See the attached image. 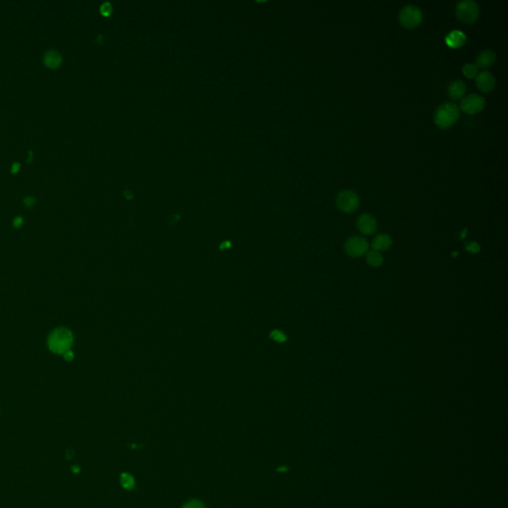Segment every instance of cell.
I'll return each instance as SVG.
<instances>
[{
	"mask_svg": "<svg viewBox=\"0 0 508 508\" xmlns=\"http://www.w3.org/2000/svg\"><path fill=\"white\" fill-rule=\"evenodd\" d=\"M73 334L67 328H58L50 334L48 346L50 350L57 355H64L71 350L73 344Z\"/></svg>",
	"mask_w": 508,
	"mask_h": 508,
	"instance_id": "6da1fadb",
	"label": "cell"
},
{
	"mask_svg": "<svg viewBox=\"0 0 508 508\" xmlns=\"http://www.w3.org/2000/svg\"><path fill=\"white\" fill-rule=\"evenodd\" d=\"M459 117V106L453 102H445L437 107L434 120L437 126L442 129H448L458 121Z\"/></svg>",
	"mask_w": 508,
	"mask_h": 508,
	"instance_id": "7a4b0ae2",
	"label": "cell"
},
{
	"mask_svg": "<svg viewBox=\"0 0 508 508\" xmlns=\"http://www.w3.org/2000/svg\"><path fill=\"white\" fill-rule=\"evenodd\" d=\"M458 19L466 24H473L479 16V6L474 0L459 1L456 7Z\"/></svg>",
	"mask_w": 508,
	"mask_h": 508,
	"instance_id": "3957f363",
	"label": "cell"
},
{
	"mask_svg": "<svg viewBox=\"0 0 508 508\" xmlns=\"http://www.w3.org/2000/svg\"><path fill=\"white\" fill-rule=\"evenodd\" d=\"M423 14L421 9L416 5L404 6L399 13L401 25L407 29H413L422 22Z\"/></svg>",
	"mask_w": 508,
	"mask_h": 508,
	"instance_id": "277c9868",
	"label": "cell"
},
{
	"mask_svg": "<svg viewBox=\"0 0 508 508\" xmlns=\"http://www.w3.org/2000/svg\"><path fill=\"white\" fill-rule=\"evenodd\" d=\"M337 206L343 213H354L360 206V197L354 191L344 190L337 197Z\"/></svg>",
	"mask_w": 508,
	"mask_h": 508,
	"instance_id": "5b68a950",
	"label": "cell"
},
{
	"mask_svg": "<svg viewBox=\"0 0 508 508\" xmlns=\"http://www.w3.org/2000/svg\"><path fill=\"white\" fill-rule=\"evenodd\" d=\"M484 105H485V99L483 97L477 94H471L461 99L459 108H460L461 112H463L465 114L475 115L480 113L484 108Z\"/></svg>",
	"mask_w": 508,
	"mask_h": 508,
	"instance_id": "8992f818",
	"label": "cell"
},
{
	"mask_svg": "<svg viewBox=\"0 0 508 508\" xmlns=\"http://www.w3.org/2000/svg\"><path fill=\"white\" fill-rule=\"evenodd\" d=\"M368 250V242L361 236H352L345 242V251L351 257H360Z\"/></svg>",
	"mask_w": 508,
	"mask_h": 508,
	"instance_id": "52a82bcc",
	"label": "cell"
},
{
	"mask_svg": "<svg viewBox=\"0 0 508 508\" xmlns=\"http://www.w3.org/2000/svg\"><path fill=\"white\" fill-rule=\"evenodd\" d=\"M495 78L491 72L489 71H481L478 72L477 76L475 77V84L479 91L482 93H490L495 86Z\"/></svg>",
	"mask_w": 508,
	"mask_h": 508,
	"instance_id": "ba28073f",
	"label": "cell"
},
{
	"mask_svg": "<svg viewBox=\"0 0 508 508\" xmlns=\"http://www.w3.org/2000/svg\"><path fill=\"white\" fill-rule=\"evenodd\" d=\"M357 227L361 233L370 235L377 231V223L376 218L369 213H362L358 218Z\"/></svg>",
	"mask_w": 508,
	"mask_h": 508,
	"instance_id": "9c48e42d",
	"label": "cell"
},
{
	"mask_svg": "<svg viewBox=\"0 0 508 508\" xmlns=\"http://www.w3.org/2000/svg\"><path fill=\"white\" fill-rule=\"evenodd\" d=\"M495 61H496V54L492 50H483L477 55L475 59V65L477 67V69L484 70L493 66Z\"/></svg>",
	"mask_w": 508,
	"mask_h": 508,
	"instance_id": "30bf717a",
	"label": "cell"
},
{
	"mask_svg": "<svg viewBox=\"0 0 508 508\" xmlns=\"http://www.w3.org/2000/svg\"><path fill=\"white\" fill-rule=\"evenodd\" d=\"M446 44L452 49H459L462 47L467 41V36L460 30H453L445 38Z\"/></svg>",
	"mask_w": 508,
	"mask_h": 508,
	"instance_id": "8fae6325",
	"label": "cell"
},
{
	"mask_svg": "<svg viewBox=\"0 0 508 508\" xmlns=\"http://www.w3.org/2000/svg\"><path fill=\"white\" fill-rule=\"evenodd\" d=\"M448 93L450 98L453 100H459L465 97L467 93V85L461 80H455L450 83Z\"/></svg>",
	"mask_w": 508,
	"mask_h": 508,
	"instance_id": "7c38bea8",
	"label": "cell"
},
{
	"mask_svg": "<svg viewBox=\"0 0 508 508\" xmlns=\"http://www.w3.org/2000/svg\"><path fill=\"white\" fill-rule=\"evenodd\" d=\"M392 246V239L388 234H379L374 238L371 247L376 251H385Z\"/></svg>",
	"mask_w": 508,
	"mask_h": 508,
	"instance_id": "4fadbf2b",
	"label": "cell"
},
{
	"mask_svg": "<svg viewBox=\"0 0 508 508\" xmlns=\"http://www.w3.org/2000/svg\"><path fill=\"white\" fill-rule=\"evenodd\" d=\"M44 63L51 69H56L61 65L62 57L57 51H50L44 56Z\"/></svg>",
	"mask_w": 508,
	"mask_h": 508,
	"instance_id": "5bb4252c",
	"label": "cell"
},
{
	"mask_svg": "<svg viewBox=\"0 0 508 508\" xmlns=\"http://www.w3.org/2000/svg\"><path fill=\"white\" fill-rule=\"evenodd\" d=\"M366 261L372 267H379L383 263V257L378 251L372 250L367 253Z\"/></svg>",
	"mask_w": 508,
	"mask_h": 508,
	"instance_id": "9a60e30c",
	"label": "cell"
},
{
	"mask_svg": "<svg viewBox=\"0 0 508 508\" xmlns=\"http://www.w3.org/2000/svg\"><path fill=\"white\" fill-rule=\"evenodd\" d=\"M462 74L465 75V77H467L469 79H474L478 74V69L475 64L468 63L462 67Z\"/></svg>",
	"mask_w": 508,
	"mask_h": 508,
	"instance_id": "2e32d148",
	"label": "cell"
},
{
	"mask_svg": "<svg viewBox=\"0 0 508 508\" xmlns=\"http://www.w3.org/2000/svg\"><path fill=\"white\" fill-rule=\"evenodd\" d=\"M121 483H122V487L126 490H130L133 487H134V479L132 477L131 475H127V474H124L121 476Z\"/></svg>",
	"mask_w": 508,
	"mask_h": 508,
	"instance_id": "e0dca14e",
	"label": "cell"
},
{
	"mask_svg": "<svg viewBox=\"0 0 508 508\" xmlns=\"http://www.w3.org/2000/svg\"><path fill=\"white\" fill-rule=\"evenodd\" d=\"M270 338H271L272 340L276 341V342H279V343H283V342H285V341L287 340L286 336H285L282 332L277 330V329H276V330H273V332L271 333Z\"/></svg>",
	"mask_w": 508,
	"mask_h": 508,
	"instance_id": "ac0fdd59",
	"label": "cell"
},
{
	"mask_svg": "<svg viewBox=\"0 0 508 508\" xmlns=\"http://www.w3.org/2000/svg\"><path fill=\"white\" fill-rule=\"evenodd\" d=\"M112 12H113V7H112L111 3L105 2V3H103V4L101 5V7H100V13H101L103 16H109V15L112 14Z\"/></svg>",
	"mask_w": 508,
	"mask_h": 508,
	"instance_id": "d6986e66",
	"label": "cell"
},
{
	"mask_svg": "<svg viewBox=\"0 0 508 508\" xmlns=\"http://www.w3.org/2000/svg\"><path fill=\"white\" fill-rule=\"evenodd\" d=\"M467 250L470 251V252H472V253H477L480 250V247H479V246L476 242H470L467 246Z\"/></svg>",
	"mask_w": 508,
	"mask_h": 508,
	"instance_id": "ffe728a7",
	"label": "cell"
},
{
	"mask_svg": "<svg viewBox=\"0 0 508 508\" xmlns=\"http://www.w3.org/2000/svg\"><path fill=\"white\" fill-rule=\"evenodd\" d=\"M183 508H205V507H204V505H203V504H202L201 502H198V501H195V500H194V501H191V502H189V503H187V504H186V505H185V506H184V507Z\"/></svg>",
	"mask_w": 508,
	"mask_h": 508,
	"instance_id": "44dd1931",
	"label": "cell"
},
{
	"mask_svg": "<svg viewBox=\"0 0 508 508\" xmlns=\"http://www.w3.org/2000/svg\"><path fill=\"white\" fill-rule=\"evenodd\" d=\"M24 204H25L28 208H30V207H32L34 204H35V200H34L33 197H26V198L24 200Z\"/></svg>",
	"mask_w": 508,
	"mask_h": 508,
	"instance_id": "7402d4cb",
	"label": "cell"
},
{
	"mask_svg": "<svg viewBox=\"0 0 508 508\" xmlns=\"http://www.w3.org/2000/svg\"><path fill=\"white\" fill-rule=\"evenodd\" d=\"M22 224H23V219H22V217H20V216L16 217V218L14 219V223H13V225H14V227H15V228H20V227L22 226Z\"/></svg>",
	"mask_w": 508,
	"mask_h": 508,
	"instance_id": "603a6c76",
	"label": "cell"
},
{
	"mask_svg": "<svg viewBox=\"0 0 508 508\" xmlns=\"http://www.w3.org/2000/svg\"><path fill=\"white\" fill-rule=\"evenodd\" d=\"M63 356H64V359H65V360H66V361H72V360L74 359V355H73V351H71V350H69V351H67L66 354H64Z\"/></svg>",
	"mask_w": 508,
	"mask_h": 508,
	"instance_id": "cb8c5ba5",
	"label": "cell"
},
{
	"mask_svg": "<svg viewBox=\"0 0 508 508\" xmlns=\"http://www.w3.org/2000/svg\"><path fill=\"white\" fill-rule=\"evenodd\" d=\"M19 168H20V164H19V163H15V164H13V166H12V170H11V172H12L13 174H15V173H17V172H18V170H19Z\"/></svg>",
	"mask_w": 508,
	"mask_h": 508,
	"instance_id": "d4e9b609",
	"label": "cell"
}]
</instances>
